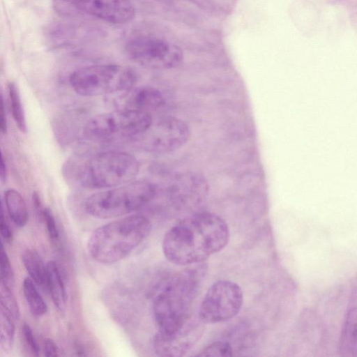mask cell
<instances>
[{"instance_id": "obj_2", "label": "cell", "mask_w": 357, "mask_h": 357, "mask_svg": "<svg viewBox=\"0 0 357 357\" xmlns=\"http://www.w3.org/2000/svg\"><path fill=\"white\" fill-rule=\"evenodd\" d=\"M67 176L87 189H108L130 183L139 172V163L132 154L103 151L69 161Z\"/></svg>"}, {"instance_id": "obj_27", "label": "cell", "mask_w": 357, "mask_h": 357, "mask_svg": "<svg viewBox=\"0 0 357 357\" xmlns=\"http://www.w3.org/2000/svg\"><path fill=\"white\" fill-rule=\"evenodd\" d=\"M0 231L1 237L5 240V241L10 244L13 239V235L12 230L8 224L6 219L4 216L3 211L1 210V220H0Z\"/></svg>"}, {"instance_id": "obj_3", "label": "cell", "mask_w": 357, "mask_h": 357, "mask_svg": "<svg viewBox=\"0 0 357 357\" xmlns=\"http://www.w3.org/2000/svg\"><path fill=\"white\" fill-rule=\"evenodd\" d=\"M203 268L199 266L183 270L159 286L153 301L158 331L172 333L190 318V307L204 273Z\"/></svg>"}, {"instance_id": "obj_15", "label": "cell", "mask_w": 357, "mask_h": 357, "mask_svg": "<svg viewBox=\"0 0 357 357\" xmlns=\"http://www.w3.org/2000/svg\"><path fill=\"white\" fill-rule=\"evenodd\" d=\"M340 354L344 357H357V307L349 310L340 340Z\"/></svg>"}, {"instance_id": "obj_30", "label": "cell", "mask_w": 357, "mask_h": 357, "mask_svg": "<svg viewBox=\"0 0 357 357\" xmlns=\"http://www.w3.org/2000/svg\"><path fill=\"white\" fill-rule=\"evenodd\" d=\"M6 109L4 105L3 97L1 96V106H0V130L3 134L7 132V120L6 115Z\"/></svg>"}, {"instance_id": "obj_1", "label": "cell", "mask_w": 357, "mask_h": 357, "mask_svg": "<svg viewBox=\"0 0 357 357\" xmlns=\"http://www.w3.org/2000/svg\"><path fill=\"white\" fill-rule=\"evenodd\" d=\"M229 239V227L222 217L211 212H200L172 226L163 237L162 248L171 263L190 266L221 251Z\"/></svg>"}, {"instance_id": "obj_22", "label": "cell", "mask_w": 357, "mask_h": 357, "mask_svg": "<svg viewBox=\"0 0 357 357\" xmlns=\"http://www.w3.org/2000/svg\"><path fill=\"white\" fill-rule=\"evenodd\" d=\"M1 306L14 320L20 317V310L17 301L12 292V289L1 282L0 287Z\"/></svg>"}, {"instance_id": "obj_13", "label": "cell", "mask_w": 357, "mask_h": 357, "mask_svg": "<svg viewBox=\"0 0 357 357\" xmlns=\"http://www.w3.org/2000/svg\"><path fill=\"white\" fill-rule=\"evenodd\" d=\"M204 324L190 318L181 328L172 333L158 331L153 340L155 354L160 356H184L200 339Z\"/></svg>"}, {"instance_id": "obj_21", "label": "cell", "mask_w": 357, "mask_h": 357, "mask_svg": "<svg viewBox=\"0 0 357 357\" xmlns=\"http://www.w3.org/2000/svg\"><path fill=\"white\" fill-rule=\"evenodd\" d=\"M0 317V344L5 351H10L14 340V319L1 308Z\"/></svg>"}, {"instance_id": "obj_14", "label": "cell", "mask_w": 357, "mask_h": 357, "mask_svg": "<svg viewBox=\"0 0 357 357\" xmlns=\"http://www.w3.org/2000/svg\"><path fill=\"white\" fill-rule=\"evenodd\" d=\"M165 104L162 93L149 86H133L118 96L117 109L146 112L151 114Z\"/></svg>"}, {"instance_id": "obj_20", "label": "cell", "mask_w": 357, "mask_h": 357, "mask_svg": "<svg viewBox=\"0 0 357 357\" xmlns=\"http://www.w3.org/2000/svg\"><path fill=\"white\" fill-rule=\"evenodd\" d=\"M8 93L10 111L15 124L22 132H26V123L25 114L18 89L14 82H10L8 83Z\"/></svg>"}, {"instance_id": "obj_19", "label": "cell", "mask_w": 357, "mask_h": 357, "mask_svg": "<svg viewBox=\"0 0 357 357\" xmlns=\"http://www.w3.org/2000/svg\"><path fill=\"white\" fill-rule=\"evenodd\" d=\"M35 284L31 278H25L22 282V291L31 312L36 317H41L47 312V306Z\"/></svg>"}, {"instance_id": "obj_23", "label": "cell", "mask_w": 357, "mask_h": 357, "mask_svg": "<svg viewBox=\"0 0 357 357\" xmlns=\"http://www.w3.org/2000/svg\"><path fill=\"white\" fill-rule=\"evenodd\" d=\"M233 347L229 342L216 341L205 347L197 356L215 357L233 356Z\"/></svg>"}, {"instance_id": "obj_31", "label": "cell", "mask_w": 357, "mask_h": 357, "mask_svg": "<svg viewBox=\"0 0 357 357\" xmlns=\"http://www.w3.org/2000/svg\"><path fill=\"white\" fill-rule=\"evenodd\" d=\"M1 180L2 182H5V181L6 180V177H7V167H6V161L4 160V157L3 155V154H1Z\"/></svg>"}, {"instance_id": "obj_16", "label": "cell", "mask_w": 357, "mask_h": 357, "mask_svg": "<svg viewBox=\"0 0 357 357\" xmlns=\"http://www.w3.org/2000/svg\"><path fill=\"white\" fill-rule=\"evenodd\" d=\"M46 265L47 289L55 306L63 312L66 306V292L59 266L54 261H48Z\"/></svg>"}, {"instance_id": "obj_9", "label": "cell", "mask_w": 357, "mask_h": 357, "mask_svg": "<svg viewBox=\"0 0 357 357\" xmlns=\"http://www.w3.org/2000/svg\"><path fill=\"white\" fill-rule=\"evenodd\" d=\"M243 294L240 286L229 280H220L211 285L200 304L199 319L204 324L225 322L240 312Z\"/></svg>"}, {"instance_id": "obj_5", "label": "cell", "mask_w": 357, "mask_h": 357, "mask_svg": "<svg viewBox=\"0 0 357 357\" xmlns=\"http://www.w3.org/2000/svg\"><path fill=\"white\" fill-rule=\"evenodd\" d=\"M155 195L156 187L153 183L134 180L91 195L85 200L84 208L97 218H118L143 208Z\"/></svg>"}, {"instance_id": "obj_10", "label": "cell", "mask_w": 357, "mask_h": 357, "mask_svg": "<svg viewBox=\"0 0 357 357\" xmlns=\"http://www.w3.org/2000/svg\"><path fill=\"white\" fill-rule=\"evenodd\" d=\"M52 3L60 15L84 13L116 24L130 22L136 12L130 0H52Z\"/></svg>"}, {"instance_id": "obj_17", "label": "cell", "mask_w": 357, "mask_h": 357, "mask_svg": "<svg viewBox=\"0 0 357 357\" xmlns=\"http://www.w3.org/2000/svg\"><path fill=\"white\" fill-rule=\"evenodd\" d=\"M4 202L13 222L20 227L25 226L29 220V212L21 194L14 189H8L4 193Z\"/></svg>"}, {"instance_id": "obj_7", "label": "cell", "mask_w": 357, "mask_h": 357, "mask_svg": "<svg viewBox=\"0 0 357 357\" xmlns=\"http://www.w3.org/2000/svg\"><path fill=\"white\" fill-rule=\"evenodd\" d=\"M152 122L149 113L117 109L90 118L82 133L92 142H112L141 136Z\"/></svg>"}, {"instance_id": "obj_24", "label": "cell", "mask_w": 357, "mask_h": 357, "mask_svg": "<svg viewBox=\"0 0 357 357\" xmlns=\"http://www.w3.org/2000/svg\"><path fill=\"white\" fill-rule=\"evenodd\" d=\"M0 270L1 282L11 288L14 282L13 271L2 241L0 247Z\"/></svg>"}, {"instance_id": "obj_18", "label": "cell", "mask_w": 357, "mask_h": 357, "mask_svg": "<svg viewBox=\"0 0 357 357\" xmlns=\"http://www.w3.org/2000/svg\"><path fill=\"white\" fill-rule=\"evenodd\" d=\"M23 264L30 278L38 286L47 287V265L43 263L38 252L33 249H26L22 256Z\"/></svg>"}, {"instance_id": "obj_12", "label": "cell", "mask_w": 357, "mask_h": 357, "mask_svg": "<svg viewBox=\"0 0 357 357\" xmlns=\"http://www.w3.org/2000/svg\"><path fill=\"white\" fill-rule=\"evenodd\" d=\"M209 183L204 174L185 171L173 176L167 187V197L175 208L191 210L207 199Z\"/></svg>"}, {"instance_id": "obj_11", "label": "cell", "mask_w": 357, "mask_h": 357, "mask_svg": "<svg viewBox=\"0 0 357 357\" xmlns=\"http://www.w3.org/2000/svg\"><path fill=\"white\" fill-rule=\"evenodd\" d=\"M187 123L174 116H162L153 122L142 137L143 147L150 152L167 153L183 146L190 139Z\"/></svg>"}, {"instance_id": "obj_8", "label": "cell", "mask_w": 357, "mask_h": 357, "mask_svg": "<svg viewBox=\"0 0 357 357\" xmlns=\"http://www.w3.org/2000/svg\"><path fill=\"white\" fill-rule=\"evenodd\" d=\"M124 50L133 62L153 70L174 68L183 60V51L177 45L159 36L141 31L129 35Z\"/></svg>"}, {"instance_id": "obj_29", "label": "cell", "mask_w": 357, "mask_h": 357, "mask_svg": "<svg viewBox=\"0 0 357 357\" xmlns=\"http://www.w3.org/2000/svg\"><path fill=\"white\" fill-rule=\"evenodd\" d=\"M44 354L46 356H58L59 349L51 339H46L43 345Z\"/></svg>"}, {"instance_id": "obj_6", "label": "cell", "mask_w": 357, "mask_h": 357, "mask_svg": "<svg viewBox=\"0 0 357 357\" xmlns=\"http://www.w3.org/2000/svg\"><path fill=\"white\" fill-rule=\"evenodd\" d=\"M137 80L131 68L112 63L82 67L69 77L72 89L85 97L120 93L135 86Z\"/></svg>"}, {"instance_id": "obj_4", "label": "cell", "mask_w": 357, "mask_h": 357, "mask_svg": "<svg viewBox=\"0 0 357 357\" xmlns=\"http://www.w3.org/2000/svg\"><path fill=\"white\" fill-rule=\"evenodd\" d=\"M151 229L149 219L134 214L97 228L90 236L87 250L91 257L103 264L116 263L140 245Z\"/></svg>"}, {"instance_id": "obj_28", "label": "cell", "mask_w": 357, "mask_h": 357, "mask_svg": "<svg viewBox=\"0 0 357 357\" xmlns=\"http://www.w3.org/2000/svg\"><path fill=\"white\" fill-rule=\"evenodd\" d=\"M32 204L33 210L38 218L43 220V215L45 208L42 204L38 193L36 191L33 192L32 195Z\"/></svg>"}, {"instance_id": "obj_25", "label": "cell", "mask_w": 357, "mask_h": 357, "mask_svg": "<svg viewBox=\"0 0 357 357\" xmlns=\"http://www.w3.org/2000/svg\"><path fill=\"white\" fill-rule=\"evenodd\" d=\"M43 220L45 223L50 238L52 241H56L59 238V230L54 215L49 208H45Z\"/></svg>"}, {"instance_id": "obj_26", "label": "cell", "mask_w": 357, "mask_h": 357, "mask_svg": "<svg viewBox=\"0 0 357 357\" xmlns=\"http://www.w3.org/2000/svg\"><path fill=\"white\" fill-rule=\"evenodd\" d=\"M24 342L31 354L34 356L39 354V346L33 335V331L27 324H24L22 328Z\"/></svg>"}]
</instances>
